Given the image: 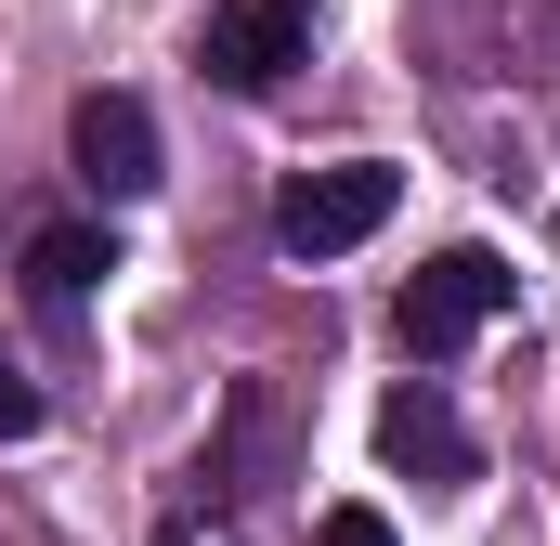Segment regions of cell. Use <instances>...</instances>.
Listing matches in <instances>:
<instances>
[{"mask_svg": "<svg viewBox=\"0 0 560 546\" xmlns=\"http://www.w3.org/2000/svg\"><path fill=\"white\" fill-rule=\"evenodd\" d=\"M392 195H405V169H392V156H339V169H300V182L275 195L287 261H339V248H365V235L392 222Z\"/></svg>", "mask_w": 560, "mask_h": 546, "instance_id": "6da1fadb", "label": "cell"}, {"mask_svg": "<svg viewBox=\"0 0 560 546\" xmlns=\"http://www.w3.org/2000/svg\"><path fill=\"white\" fill-rule=\"evenodd\" d=\"M509 299H522V273L495 261V248H443V261H418V286H405V352H418V365L469 352Z\"/></svg>", "mask_w": 560, "mask_h": 546, "instance_id": "7a4b0ae2", "label": "cell"}, {"mask_svg": "<svg viewBox=\"0 0 560 546\" xmlns=\"http://www.w3.org/2000/svg\"><path fill=\"white\" fill-rule=\"evenodd\" d=\"M196 66H209L222 92H275L287 66H313V0H209Z\"/></svg>", "mask_w": 560, "mask_h": 546, "instance_id": "3957f363", "label": "cell"}, {"mask_svg": "<svg viewBox=\"0 0 560 546\" xmlns=\"http://www.w3.org/2000/svg\"><path fill=\"white\" fill-rule=\"evenodd\" d=\"M378 455H392L405 482H430V495H456V482L482 468V442H469V416L443 404V378H405V391L378 404Z\"/></svg>", "mask_w": 560, "mask_h": 546, "instance_id": "277c9868", "label": "cell"}, {"mask_svg": "<svg viewBox=\"0 0 560 546\" xmlns=\"http://www.w3.org/2000/svg\"><path fill=\"white\" fill-rule=\"evenodd\" d=\"M287 455H300V416H287V378H235V404H222V455H209V482L222 495H275Z\"/></svg>", "mask_w": 560, "mask_h": 546, "instance_id": "5b68a950", "label": "cell"}, {"mask_svg": "<svg viewBox=\"0 0 560 546\" xmlns=\"http://www.w3.org/2000/svg\"><path fill=\"white\" fill-rule=\"evenodd\" d=\"M66 143H79V182H92V195H143V182H156V118H143L131 92H92V105L66 118Z\"/></svg>", "mask_w": 560, "mask_h": 546, "instance_id": "8992f818", "label": "cell"}, {"mask_svg": "<svg viewBox=\"0 0 560 546\" xmlns=\"http://www.w3.org/2000/svg\"><path fill=\"white\" fill-rule=\"evenodd\" d=\"M105 273H118V248H105L92 222H39V235H26V299H39L52 325H79Z\"/></svg>", "mask_w": 560, "mask_h": 546, "instance_id": "52a82bcc", "label": "cell"}, {"mask_svg": "<svg viewBox=\"0 0 560 546\" xmlns=\"http://www.w3.org/2000/svg\"><path fill=\"white\" fill-rule=\"evenodd\" d=\"M313 546H392V521H378V508H326V521H313Z\"/></svg>", "mask_w": 560, "mask_h": 546, "instance_id": "ba28073f", "label": "cell"}, {"mask_svg": "<svg viewBox=\"0 0 560 546\" xmlns=\"http://www.w3.org/2000/svg\"><path fill=\"white\" fill-rule=\"evenodd\" d=\"M26 429H39V378H13V365H0V442H26Z\"/></svg>", "mask_w": 560, "mask_h": 546, "instance_id": "9c48e42d", "label": "cell"}, {"mask_svg": "<svg viewBox=\"0 0 560 546\" xmlns=\"http://www.w3.org/2000/svg\"><path fill=\"white\" fill-rule=\"evenodd\" d=\"M170 546H235V534H196V521H170Z\"/></svg>", "mask_w": 560, "mask_h": 546, "instance_id": "30bf717a", "label": "cell"}]
</instances>
